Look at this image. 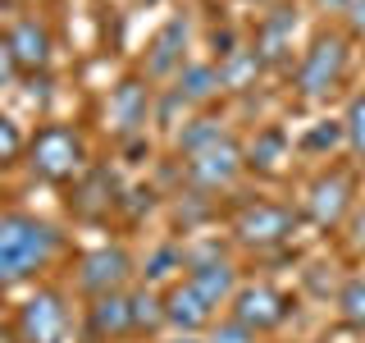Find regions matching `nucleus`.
<instances>
[{"instance_id": "f257e3e1", "label": "nucleus", "mask_w": 365, "mask_h": 343, "mask_svg": "<svg viewBox=\"0 0 365 343\" xmlns=\"http://www.w3.org/2000/svg\"><path fill=\"white\" fill-rule=\"evenodd\" d=\"M60 252V229L37 220V215H0V284L32 279L46 270Z\"/></svg>"}, {"instance_id": "f03ea898", "label": "nucleus", "mask_w": 365, "mask_h": 343, "mask_svg": "<svg viewBox=\"0 0 365 343\" xmlns=\"http://www.w3.org/2000/svg\"><path fill=\"white\" fill-rule=\"evenodd\" d=\"M28 165H32V174H37L41 183H68V179L83 174L87 146H83V137H78L73 129L46 124V129L28 142Z\"/></svg>"}, {"instance_id": "7ed1b4c3", "label": "nucleus", "mask_w": 365, "mask_h": 343, "mask_svg": "<svg viewBox=\"0 0 365 343\" xmlns=\"http://www.w3.org/2000/svg\"><path fill=\"white\" fill-rule=\"evenodd\" d=\"M342 74H347V41L338 32H319L311 51L302 55V64H297V91L302 96H324L342 83Z\"/></svg>"}, {"instance_id": "20e7f679", "label": "nucleus", "mask_w": 365, "mask_h": 343, "mask_svg": "<svg viewBox=\"0 0 365 343\" xmlns=\"http://www.w3.org/2000/svg\"><path fill=\"white\" fill-rule=\"evenodd\" d=\"M233 234L242 247H279L297 234V211L279 202H251L233 215Z\"/></svg>"}, {"instance_id": "39448f33", "label": "nucleus", "mask_w": 365, "mask_h": 343, "mask_svg": "<svg viewBox=\"0 0 365 343\" xmlns=\"http://www.w3.org/2000/svg\"><path fill=\"white\" fill-rule=\"evenodd\" d=\"M68 334V312H64V297L55 289H41L23 302L19 312V339L23 343H64Z\"/></svg>"}, {"instance_id": "423d86ee", "label": "nucleus", "mask_w": 365, "mask_h": 343, "mask_svg": "<svg viewBox=\"0 0 365 343\" xmlns=\"http://www.w3.org/2000/svg\"><path fill=\"white\" fill-rule=\"evenodd\" d=\"M288 297H283L274 284H242V289L233 293V320H242L247 329H256V334H265V329H279L283 320H288Z\"/></svg>"}, {"instance_id": "0eeeda50", "label": "nucleus", "mask_w": 365, "mask_h": 343, "mask_svg": "<svg viewBox=\"0 0 365 343\" xmlns=\"http://www.w3.org/2000/svg\"><path fill=\"white\" fill-rule=\"evenodd\" d=\"M187 284L197 289L210 307H220V302H233V293H237V270H233V261H224L215 247H197V252H187Z\"/></svg>"}, {"instance_id": "6e6552de", "label": "nucleus", "mask_w": 365, "mask_h": 343, "mask_svg": "<svg viewBox=\"0 0 365 343\" xmlns=\"http://www.w3.org/2000/svg\"><path fill=\"white\" fill-rule=\"evenodd\" d=\"M128 274H133V257L123 247H96L78 261V289L91 297H106V293H119Z\"/></svg>"}, {"instance_id": "1a4fd4ad", "label": "nucleus", "mask_w": 365, "mask_h": 343, "mask_svg": "<svg viewBox=\"0 0 365 343\" xmlns=\"http://www.w3.org/2000/svg\"><path fill=\"white\" fill-rule=\"evenodd\" d=\"M347 211H351V179L342 174V169L315 174L311 188H306V215H311L319 229H334Z\"/></svg>"}, {"instance_id": "9d476101", "label": "nucleus", "mask_w": 365, "mask_h": 343, "mask_svg": "<svg viewBox=\"0 0 365 343\" xmlns=\"http://www.w3.org/2000/svg\"><path fill=\"white\" fill-rule=\"evenodd\" d=\"M242 165H247L242 146H237L233 137H224L220 146H210V151H201V156L187 160V179L197 183L201 192H220V188H228V183L237 179V169H242Z\"/></svg>"}, {"instance_id": "9b49d317", "label": "nucleus", "mask_w": 365, "mask_h": 343, "mask_svg": "<svg viewBox=\"0 0 365 343\" xmlns=\"http://www.w3.org/2000/svg\"><path fill=\"white\" fill-rule=\"evenodd\" d=\"M87 329H91V339H101V343L123 339V334H137V329H133V297H128V293L91 297V307H87Z\"/></svg>"}, {"instance_id": "f8f14e48", "label": "nucleus", "mask_w": 365, "mask_h": 343, "mask_svg": "<svg viewBox=\"0 0 365 343\" xmlns=\"http://www.w3.org/2000/svg\"><path fill=\"white\" fill-rule=\"evenodd\" d=\"M5 41H9V55H14L19 74H37V69L51 64V32H46V23L19 19Z\"/></svg>"}, {"instance_id": "ddd939ff", "label": "nucleus", "mask_w": 365, "mask_h": 343, "mask_svg": "<svg viewBox=\"0 0 365 343\" xmlns=\"http://www.w3.org/2000/svg\"><path fill=\"white\" fill-rule=\"evenodd\" d=\"M187 37H192L187 14H182V19H169L165 28L155 32V41H151V55H146V74H151V78H169V74H178V69H182V51H187Z\"/></svg>"}, {"instance_id": "4468645a", "label": "nucleus", "mask_w": 365, "mask_h": 343, "mask_svg": "<svg viewBox=\"0 0 365 343\" xmlns=\"http://www.w3.org/2000/svg\"><path fill=\"white\" fill-rule=\"evenodd\" d=\"M165 320L178 329V334H197V329H205L215 320V307L182 279V284H174V289L165 293Z\"/></svg>"}, {"instance_id": "2eb2a0df", "label": "nucleus", "mask_w": 365, "mask_h": 343, "mask_svg": "<svg viewBox=\"0 0 365 343\" xmlns=\"http://www.w3.org/2000/svg\"><path fill=\"white\" fill-rule=\"evenodd\" d=\"M110 119H114L119 133H137L151 119V87H146L142 78H123V83L110 91Z\"/></svg>"}, {"instance_id": "dca6fc26", "label": "nucleus", "mask_w": 365, "mask_h": 343, "mask_svg": "<svg viewBox=\"0 0 365 343\" xmlns=\"http://www.w3.org/2000/svg\"><path fill=\"white\" fill-rule=\"evenodd\" d=\"M292 32H297V9L288 5H274L265 23H260V32H256V55L265 64H288V55H292Z\"/></svg>"}, {"instance_id": "f3484780", "label": "nucleus", "mask_w": 365, "mask_h": 343, "mask_svg": "<svg viewBox=\"0 0 365 343\" xmlns=\"http://www.w3.org/2000/svg\"><path fill=\"white\" fill-rule=\"evenodd\" d=\"M224 83H220V64H182L178 69V83H174V96L182 106H205Z\"/></svg>"}, {"instance_id": "a211bd4d", "label": "nucleus", "mask_w": 365, "mask_h": 343, "mask_svg": "<svg viewBox=\"0 0 365 343\" xmlns=\"http://www.w3.org/2000/svg\"><path fill=\"white\" fill-rule=\"evenodd\" d=\"M260 69H265V60L256 55V46H237V51H228L220 60V83L224 91H247V87H256Z\"/></svg>"}, {"instance_id": "6ab92c4d", "label": "nucleus", "mask_w": 365, "mask_h": 343, "mask_svg": "<svg viewBox=\"0 0 365 343\" xmlns=\"http://www.w3.org/2000/svg\"><path fill=\"white\" fill-rule=\"evenodd\" d=\"M242 156H247V165H251V169H260V174H279L283 160H288V133H283V129H265V133H256V142H251Z\"/></svg>"}, {"instance_id": "aec40b11", "label": "nucleus", "mask_w": 365, "mask_h": 343, "mask_svg": "<svg viewBox=\"0 0 365 343\" xmlns=\"http://www.w3.org/2000/svg\"><path fill=\"white\" fill-rule=\"evenodd\" d=\"M224 137H228V133L220 129V119H192L187 129L178 133V151H187V160H192V156L210 151V146H220Z\"/></svg>"}, {"instance_id": "412c9836", "label": "nucleus", "mask_w": 365, "mask_h": 343, "mask_svg": "<svg viewBox=\"0 0 365 343\" xmlns=\"http://www.w3.org/2000/svg\"><path fill=\"white\" fill-rule=\"evenodd\" d=\"M338 316H342V325L365 329V274H351L338 289Z\"/></svg>"}, {"instance_id": "4be33fe9", "label": "nucleus", "mask_w": 365, "mask_h": 343, "mask_svg": "<svg viewBox=\"0 0 365 343\" xmlns=\"http://www.w3.org/2000/svg\"><path fill=\"white\" fill-rule=\"evenodd\" d=\"M342 133H347V146H351V156H356V160H365V91H356V96H351L347 114H342Z\"/></svg>"}, {"instance_id": "5701e85b", "label": "nucleus", "mask_w": 365, "mask_h": 343, "mask_svg": "<svg viewBox=\"0 0 365 343\" xmlns=\"http://www.w3.org/2000/svg\"><path fill=\"white\" fill-rule=\"evenodd\" d=\"M133 297V329H155L160 320H165V297H155V293H128Z\"/></svg>"}, {"instance_id": "b1692460", "label": "nucleus", "mask_w": 365, "mask_h": 343, "mask_svg": "<svg viewBox=\"0 0 365 343\" xmlns=\"http://www.w3.org/2000/svg\"><path fill=\"white\" fill-rule=\"evenodd\" d=\"M342 142H347L342 124H315V129L302 137V146H306V151H334V146H342Z\"/></svg>"}, {"instance_id": "393cba45", "label": "nucleus", "mask_w": 365, "mask_h": 343, "mask_svg": "<svg viewBox=\"0 0 365 343\" xmlns=\"http://www.w3.org/2000/svg\"><path fill=\"white\" fill-rule=\"evenodd\" d=\"M23 133H19V124L14 119H5V114H0V165H14V160L23 156Z\"/></svg>"}, {"instance_id": "a878e982", "label": "nucleus", "mask_w": 365, "mask_h": 343, "mask_svg": "<svg viewBox=\"0 0 365 343\" xmlns=\"http://www.w3.org/2000/svg\"><path fill=\"white\" fill-rule=\"evenodd\" d=\"M205 343H256V329H247L242 320H220Z\"/></svg>"}, {"instance_id": "bb28decb", "label": "nucleus", "mask_w": 365, "mask_h": 343, "mask_svg": "<svg viewBox=\"0 0 365 343\" xmlns=\"http://www.w3.org/2000/svg\"><path fill=\"white\" fill-rule=\"evenodd\" d=\"M169 266H187V257H182L178 247H160L151 261H146V279H165Z\"/></svg>"}, {"instance_id": "cd10ccee", "label": "nucleus", "mask_w": 365, "mask_h": 343, "mask_svg": "<svg viewBox=\"0 0 365 343\" xmlns=\"http://www.w3.org/2000/svg\"><path fill=\"white\" fill-rule=\"evenodd\" d=\"M19 78V64H14V55H9V41H0V87H9Z\"/></svg>"}, {"instance_id": "c85d7f7f", "label": "nucleus", "mask_w": 365, "mask_h": 343, "mask_svg": "<svg viewBox=\"0 0 365 343\" xmlns=\"http://www.w3.org/2000/svg\"><path fill=\"white\" fill-rule=\"evenodd\" d=\"M347 23H351L356 37H365V0H351V5H347Z\"/></svg>"}, {"instance_id": "c756f323", "label": "nucleus", "mask_w": 365, "mask_h": 343, "mask_svg": "<svg viewBox=\"0 0 365 343\" xmlns=\"http://www.w3.org/2000/svg\"><path fill=\"white\" fill-rule=\"evenodd\" d=\"M351 247H356L361 257H365V206H361L356 215H351Z\"/></svg>"}, {"instance_id": "7c9ffc66", "label": "nucleus", "mask_w": 365, "mask_h": 343, "mask_svg": "<svg viewBox=\"0 0 365 343\" xmlns=\"http://www.w3.org/2000/svg\"><path fill=\"white\" fill-rule=\"evenodd\" d=\"M315 5H319V9H329V14H338V9L347 14V5H351V0H315Z\"/></svg>"}, {"instance_id": "2f4dec72", "label": "nucleus", "mask_w": 365, "mask_h": 343, "mask_svg": "<svg viewBox=\"0 0 365 343\" xmlns=\"http://www.w3.org/2000/svg\"><path fill=\"white\" fill-rule=\"evenodd\" d=\"M0 343H14V334H9V329H5V325H0Z\"/></svg>"}, {"instance_id": "473e14b6", "label": "nucleus", "mask_w": 365, "mask_h": 343, "mask_svg": "<svg viewBox=\"0 0 365 343\" xmlns=\"http://www.w3.org/2000/svg\"><path fill=\"white\" fill-rule=\"evenodd\" d=\"M174 343H201V339H192V334H178V339H174Z\"/></svg>"}]
</instances>
